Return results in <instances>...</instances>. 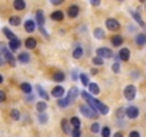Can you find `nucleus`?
<instances>
[{
	"mask_svg": "<svg viewBox=\"0 0 146 137\" xmlns=\"http://www.w3.org/2000/svg\"><path fill=\"white\" fill-rule=\"evenodd\" d=\"M96 54H98V57H100V59H110V57H113L112 50H110V49H105V47L98 49V50H96Z\"/></svg>",
	"mask_w": 146,
	"mask_h": 137,
	"instance_id": "4",
	"label": "nucleus"
},
{
	"mask_svg": "<svg viewBox=\"0 0 146 137\" xmlns=\"http://www.w3.org/2000/svg\"><path fill=\"white\" fill-rule=\"evenodd\" d=\"M129 57H130V51H129V49H120L119 50V59L122 60V61H127L129 60Z\"/></svg>",
	"mask_w": 146,
	"mask_h": 137,
	"instance_id": "9",
	"label": "nucleus"
},
{
	"mask_svg": "<svg viewBox=\"0 0 146 137\" xmlns=\"http://www.w3.org/2000/svg\"><path fill=\"white\" fill-rule=\"evenodd\" d=\"M126 116H127L129 119H136V117L139 116V109H137L136 106H129V107L126 109Z\"/></svg>",
	"mask_w": 146,
	"mask_h": 137,
	"instance_id": "7",
	"label": "nucleus"
},
{
	"mask_svg": "<svg viewBox=\"0 0 146 137\" xmlns=\"http://www.w3.org/2000/svg\"><path fill=\"white\" fill-rule=\"evenodd\" d=\"M80 82H82V84H85V86H89V84H90V83H89V76L85 74V73L80 74Z\"/></svg>",
	"mask_w": 146,
	"mask_h": 137,
	"instance_id": "32",
	"label": "nucleus"
},
{
	"mask_svg": "<svg viewBox=\"0 0 146 137\" xmlns=\"http://www.w3.org/2000/svg\"><path fill=\"white\" fill-rule=\"evenodd\" d=\"M93 34H95V37L96 39H105V32L100 29V27H98V29H95V32H93Z\"/></svg>",
	"mask_w": 146,
	"mask_h": 137,
	"instance_id": "29",
	"label": "nucleus"
},
{
	"mask_svg": "<svg viewBox=\"0 0 146 137\" xmlns=\"http://www.w3.org/2000/svg\"><path fill=\"white\" fill-rule=\"evenodd\" d=\"M72 137H82V133H80V128H75L72 131Z\"/></svg>",
	"mask_w": 146,
	"mask_h": 137,
	"instance_id": "39",
	"label": "nucleus"
},
{
	"mask_svg": "<svg viewBox=\"0 0 146 137\" xmlns=\"http://www.w3.org/2000/svg\"><path fill=\"white\" fill-rule=\"evenodd\" d=\"M92 5H93V6H99V5H100V2H98V0H93Z\"/></svg>",
	"mask_w": 146,
	"mask_h": 137,
	"instance_id": "47",
	"label": "nucleus"
},
{
	"mask_svg": "<svg viewBox=\"0 0 146 137\" xmlns=\"http://www.w3.org/2000/svg\"><path fill=\"white\" fill-rule=\"evenodd\" d=\"M78 96H79V90H78L76 87H72V89L67 92V96H66L67 103H69V104H72V101H75Z\"/></svg>",
	"mask_w": 146,
	"mask_h": 137,
	"instance_id": "5",
	"label": "nucleus"
},
{
	"mask_svg": "<svg viewBox=\"0 0 146 137\" xmlns=\"http://www.w3.org/2000/svg\"><path fill=\"white\" fill-rule=\"evenodd\" d=\"M132 16H133V19L139 23V26L145 27V23H143V20H142V17H140V14H139L137 12H132Z\"/></svg>",
	"mask_w": 146,
	"mask_h": 137,
	"instance_id": "28",
	"label": "nucleus"
},
{
	"mask_svg": "<svg viewBox=\"0 0 146 137\" xmlns=\"http://www.w3.org/2000/svg\"><path fill=\"white\" fill-rule=\"evenodd\" d=\"M10 116H12L13 120H19V119H20V113H19V110H15V109L10 111Z\"/></svg>",
	"mask_w": 146,
	"mask_h": 137,
	"instance_id": "35",
	"label": "nucleus"
},
{
	"mask_svg": "<svg viewBox=\"0 0 146 137\" xmlns=\"http://www.w3.org/2000/svg\"><path fill=\"white\" fill-rule=\"evenodd\" d=\"M80 111H82V114H85L86 117H90V119H98V117H99L98 111H96L93 107H90L89 104L80 106Z\"/></svg>",
	"mask_w": 146,
	"mask_h": 137,
	"instance_id": "2",
	"label": "nucleus"
},
{
	"mask_svg": "<svg viewBox=\"0 0 146 137\" xmlns=\"http://www.w3.org/2000/svg\"><path fill=\"white\" fill-rule=\"evenodd\" d=\"M122 43H123V37H122L120 34H116V36L112 37V44H113V47H119V46H122Z\"/></svg>",
	"mask_w": 146,
	"mask_h": 137,
	"instance_id": "13",
	"label": "nucleus"
},
{
	"mask_svg": "<svg viewBox=\"0 0 146 137\" xmlns=\"http://www.w3.org/2000/svg\"><path fill=\"white\" fill-rule=\"evenodd\" d=\"M63 94H64V89H63L62 86H57V87H54V89L52 90V96L56 97V99H60Z\"/></svg>",
	"mask_w": 146,
	"mask_h": 137,
	"instance_id": "10",
	"label": "nucleus"
},
{
	"mask_svg": "<svg viewBox=\"0 0 146 137\" xmlns=\"http://www.w3.org/2000/svg\"><path fill=\"white\" fill-rule=\"evenodd\" d=\"M20 89H22V92L26 93V94H30V93H32V86H30L29 83H22V84H20Z\"/></svg>",
	"mask_w": 146,
	"mask_h": 137,
	"instance_id": "27",
	"label": "nucleus"
},
{
	"mask_svg": "<svg viewBox=\"0 0 146 137\" xmlns=\"http://www.w3.org/2000/svg\"><path fill=\"white\" fill-rule=\"evenodd\" d=\"M37 90H39V96H40V97H43L44 100H49V94L42 89V86H37Z\"/></svg>",
	"mask_w": 146,
	"mask_h": 137,
	"instance_id": "33",
	"label": "nucleus"
},
{
	"mask_svg": "<svg viewBox=\"0 0 146 137\" xmlns=\"http://www.w3.org/2000/svg\"><path fill=\"white\" fill-rule=\"evenodd\" d=\"M9 23H10L12 26H19V24H20V17H19V16H12V17L9 19Z\"/></svg>",
	"mask_w": 146,
	"mask_h": 137,
	"instance_id": "31",
	"label": "nucleus"
},
{
	"mask_svg": "<svg viewBox=\"0 0 146 137\" xmlns=\"http://www.w3.org/2000/svg\"><path fill=\"white\" fill-rule=\"evenodd\" d=\"M7 49H6V46L3 44V43H0V56L2 54H5V51H6Z\"/></svg>",
	"mask_w": 146,
	"mask_h": 137,
	"instance_id": "42",
	"label": "nucleus"
},
{
	"mask_svg": "<svg viewBox=\"0 0 146 137\" xmlns=\"http://www.w3.org/2000/svg\"><path fill=\"white\" fill-rule=\"evenodd\" d=\"M17 60H19L20 63H29L30 56H29L27 53H20V54H19V57H17Z\"/></svg>",
	"mask_w": 146,
	"mask_h": 137,
	"instance_id": "26",
	"label": "nucleus"
},
{
	"mask_svg": "<svg viewBox=\"0 0 146 137\" xmlns=\"http://www.w3.org/2000/svg\"><path fill=\"white\" fill-rule=\"evenodd\" d=\"M36 109H37L39 113H43V111L47 109V103H44V101H39V103L36 104Z\"/></svg>",
	"mask_w": 146,
	"mask_h": 137,
	"instance_id": "30",
	"label": "nucleus"
},
{
	"mask_svg": "<svg viewBox=\"0 0 146 137\" xmlns=\"http://www.w3.org/2000/svg\"><path fill=\"white\" fill-rule=\"evenodd\" d=\"M6 100V94H5V92H2V90H0V103H2V101H5Z\"/></svg>",
	"mask_w": 146,
	"mask_h": 137,
	"instance_id": "43",
	"label": "nucleus"
},
{
	"mask_svg": "<svg viewBox=\"0 0 146 137\" xmlns=\"http://www.w3.org/2000/svg\"><path fill=\"white\" fill-rule=\"evenodd\" d=\"M70 124L73 126V128H80L82 121H80L79 117H72V119H70Z\"/></svg>",
	"mask_w": 146,
	"mask_h": 137,
	"instance_id": "21",
	"label": "nucleus"
},
{
	"mask_svg": "<svg viewBox=\"0 0 146 137\" xmlns=\"http://www.w3.org/2000/svg\"><path fill=\"white\" fill-rule=\"evenodd\" d=\"M3 33H5V36H6V37H7V39H9L10 41L16 39V36H15V33H13L12 30H9L7 27H5V29H3Z\"/></svg>",
	"mask_w": 146,
	"mask_h": 137,
	"instance_id": "24",
	"label": "nucleus"
},
{
	"mask_svg": "<svg viewBox=\"0 0 146 137\" xmlns=\"http://www.w3.org/2000/svg\"><path fill=\"white\" fill-rule=\"evenodd\" d=\"M136 43H137L139 46H145V44H146V34H145V33L136 34Z\"/></svg>",
	"mask_w": 146,
	"mask_h": 137,
	"instance_id": "15",
	"label": "nucleus"
},
{
	"mask_svg": "<svg viewBox=\"0 0 146 137\" xmlns=\"http://www.w3.org/2000/svg\"><path fill=\"white\" fill-rule=\"evenodd\" d=\"M129 137H140V134H139V131H130Z\"/></svg>",
	"mask_w": 146,
	"mask_h": 137,
	"instance_id": "44",
	"label": "nucleus"
},
{
	"mask_svg": "<svg viewBox=\"0 0 146 137\" xmlns=\"http://www.w3.org/2000/svg\"><path fill=\"white\" fill-rule=\"evenodd\" d=\"M39 120H40V123H46L47 121V116L44 113H40L39 114Z\"/></svg>",
	"mask_w": 146,
	"mask_h": 137,
	"instance_id": "40",
	"label": "nucleus"
},
{
	"mask_svg": "<svg viewBox=\"0 0 146 137\" xmlns=\"http://www.w3.org/2000/svg\"><path fill=\"white\" fill-rule=\"evenodd\" d=\"M93 64L102 66V64H103V59H100V57H93Z\"/></svg>",
	"mask_w": 146,
	"mask_h": 137,
	"instance_id": "38",
	"label": "nucleus"
},
{
	"mask_svg": "<svg viewBox=\"0 0 146 137\" xmlns=\"http://www.w3.org/2000/svg\"><path fill=\"white\" fill-rule=\"evenodd\" d=\"M25 44H26V47H27V49H35V47H36V44H37V41H36L33 37H29V39H26Z\"/></svg>",
	"mask_w": 146,
	"mask_h": 137,
	"instance_id": "19",
	"label": "nucleus"
},
{
	"mask_svg": "<svg viewBox=\"0 0 146 137\" xmlns=\"http://www.w3.org/2000/svg\"><path fill=\"white\" fill-rule=\"evenodd\" d=\"M0 64H3V60H0Z\"/></svg>",
	"mask_w": 146,
	"mask_h": 137,
	"instance_id": "50",
	"label": "nucleus"
},
{
	"mask_svg": "<svg viewBox=\"0 0 146 137\" xmlns=\"http://www.w3.org/2000/svg\"><path fill=\"white\" fill-rule=\"evenodd\" d=\"M122 113H123V109H120V110L117 111V117H123V114H122Z\"/></svg>",
	"mask_w": 146,
	"mask_h": 137,
	"instance_id": "46",
	"label": "nucleus"
},
{
	"mask_svg": "<svg viewBox=\"0 0 146 137\" xmlns=\"http://www.w3.org/2000/svg\"><path fill=\"white\" fill-rule=\"evenodd\" d=\"M13 6H15V9H16V10H23V9L26 7V3L23 2V0H15Z\"/></svg>",
	"mask_w": 146,
	"mask_h": 137,
	"instance_id": "22",
	"label": "nucleus"
},
{
	"mask_svg": "<svg viewBox=\"0 0 146 137\" xmlns=\"http://www.w3.org/2000/svg\"><path fill=\"white\" fill-rule=\"evenodd\" d=\"M57 106H59V107H62V109H64V107H67V106H69V103H67V100H66V99H59Z\"/></svg>",
	"mask_w": 146,
	"mask_h": 137,
	"instance_id": "34",
	"label": "nucleus"
},
{
	"mask_svg": "<svg viewBox=\"0 0 146 137\" xmlns=\"http://www.w3.org/2000/svg\"><path fill=\"white\" fill-rule=\"evenodd\" d=\"M35 29H36V24H35L33 20H27V22L25 23V30H26L27 33H33Z\"/></svg>",
	"mask_w": 146,
	"mask_h": 137,
	"instance_id": "12",
	"label": "nucleus"
},
{
	"mask_svg": "<svg viewBox=\"0 0 146 137\" xmlns=\"http://www.w3.org/2000/svg\"><path fill=\"white\" fill-rule=\"evenodd\" d=\"M52 3L53 5H60V3H63V0H52Z\"/></svg>",
	"mask_w": 146,
	"mask_h": 137,
	"instance_id": "45",
	"label": "nucleus"
},
{
	"mask_svg": "<svg viewBox=\"0 0 146 137\" xmlns=\"http://www.w3.org/2000/svg\"><path fill=\"white\" fill-rule=\"evenodd\" d=\"M79 6H76V5H73V6H70L69 9H67V16L69 17H72V19H75V17H78L79 16Z\"/></svg>",
	"mask_w": 146,
	"mask_h": 137,
	"instance_id": "8",
	"label": "nucleus"
},
{
	"mask_svg": "<svg viewBox=\"0 0 146 137\" xmlns=\"http://www.w3.org/2000/svg\"><path fill=\"white\" fill-rule=\"evenodd\" d=\"M123 94H125V97L127 99V100H133L135 97H136V87L133 86V84H129V86H126L125 87V90H123Z\"/></svg>",
	"mask_w": 146,
	"mask_h": 137,
	"instance_id": "3",
	"label": "nucleus"
},
{
	"mask_svg": "<svg viewBox=\"0 0 146 137\" xmlns=\"http://www.w3.org/2000/svg\"><path fill=\"white\" fill-rule=\"evenodd\" d=\"M112 70H113L115 73H119V72H120V66H119V63H115V64L112 66Z\"/></svg>",
	"mask_w": 146,
	"mask_h": 137,
	"instance_id": "41",
	"label": "nucleus"
},
{
	"mask_svg": "<svg viewBox=\"0 0 146 137\" xmlns=\"http://www.w3.org/2000/svg\"><path fill=\"white\" fill-rule=\"evenodd\" d=\"M90 130H92V133H98V131H100V124H99V123H93L92 127H90Z\"/></svg>",
	"mask_w": 146,
	"mask_h": 137,
	"instance_id": "36",
	"label": "nucleus"
},
{
	"mask_svg": "<svg viewBox=\"0 0 146 137\" xmlns=\"http://www.w3.org/2000/svg\"><path fill=\"white\" fill-rule=\"evenodd\" d=\"M53 80L57 82V83L64 82V73H63V72H56V73L53 74Z\"/></svg>",
	"mask_w": 146,
	"mask_h": 137,
	"instance_id": "17",
	"label": "nucleus"
},
{
	"mask_svg": "<svg viewBox=\"0 0 146 137\" xmlns=\"http://www.w3.org/2000/svg\"><path fill=\"white\" fill-rule=\"evenodd\" d=\"M9 47H10V50H17V49L20 47V40H19V39L12 40V41L9 43Z\"/></svg>",
	"mask_w": 146,
	"mask_h": 137,
	"instance_id": "25",
	"label": "nucleus"
},
{
	"mask_svg": "<svg viewBox=\"0 0 146 137\" xmlns=\"http://www.w3.org/2000/svg\"><path fill=\"white\" fill-rule=\"evenodd\" d=\"M102 137H110V128L109 127H103L102 128Z\"/></svg>",
	"mask_w": 146,
	"mask_h": 137,
	"instance_id": "37",
	"label": "nucleus"
},
{
	"mask_svg": "<svg viewBox=\"0 0 146 137\" xmlns=\"http://www.w3.org/2000/svg\"><path fill=\"white\" fill-rule=\"evenodd\" d=\"M82 56H83V49L80 46H78L75 50H73V57H75V59H80Z\"/></svg>",
	"mask_w": 146,
	"mask_h": 137,
	"instance_id": "23",
	"label": "nucleus"
},
{
	"mask_svg": "<svg viewBox=\"0 0 146 137\" xmlns=\"http://www.w3.org/2000/svg\"><path fill=\"white\" fill-rule=\"evenodd\" d=\"M88 87H89L90 94H99V93H100V89H99V86H98L96 83H90Z\"/></svg>",
	"mask_w": 146,
	"mask_h": 137,
	"instance_id": "18",
	"label": "nucleus"
},
{
	"mask_svg": "<svg viewBox=\"0 0 146 137\" xmlns=\"http://www.w3.org/2000/svg\"><path fill=\"white\" fill-rule=\"evenodd\" d=\"M106 27L110 30V32H117L120 29V24L116 19H108L106 20Z\"/></svg>",
	"mask_w": 146,
	"mask_h": 137,
	"instance_id": "6",
	"label": "nucleus"
},
{
	"mask_svg": "<svg viewBox=\"0 0 146 137\" xmlns=\"http://www.w3.org/2000/svg\"><path fill=\"white\" fill-rule=\"evenodd\" d=\"M69 124H70V121H67L66 119H63V120H62V128H63V131H64L66 134H70V133H72V130H70Z\"/></svg>",
	"mask_w": 146,
	"mask_h": 137,
	"instance_id": "20",
	"label": "nucleus"
},
{
	"mask_svg": "<svg viewBox=\"0 0 146 137\" xmlns=\"http://www.w3.org/2000/svg\"><path fill=\"white\" fill-rule=\"evenodd\" d=\"M36 22H37V24L40 27H43V24H44V14H43L42 10H37L36 12Z\"/></svg>",
	"mask_w": 146,
	"mask_h": 137,
	"instance_id": "11",
	"label": "nucleus"
},
{
	"mask_svg": "<svg viewBox=\"0 0 146 137\" xmlns=\"http://www.w3.org/2000/svg\"><path fill=\"white\" fill-rule=\"evenodd\" d=\"M63 17H64L63 10H56V12H53V13H52V19H53V20L62 22V20H63Z\"/></svg>",
	"mask_w": 146,
	"mask_h": 137,
	"instance_id": "14",
	"label": "nucleus"
},
{
	"mask_svg": "<svg viewBox=\"0 0 146 137\" xmlns=\"http://www.w3.org/2000/svg\"><path fill=\"white\" fill-rule=\"evenodd\" d=\"M80 94H82V97L88 101V104H89L90 107H93L98 113H102V114H108V113H109V107H108V106H105L102 101L96 100L90 93H88V92H82Z\"/></svg>",
	"mask_w": 146,
	"mask_h": 137,
	"instance_id": "1",
	"label": "nucleus"
},
{
	"mask_svg": "<svg viewBox=\"0 0 146 137\" xmlns=\"http://www.w3.org/2000/svg\"><path fill=\"white\" fill-rule=\"evenodd\" d=\"M113 137H123V134H122V133H115Z\"/></svg>",
	"mask_w": 146,
	"mask_h": 137,
	"instance_id": "48",
	"label": "nucleus"
},
{
	"mask_svg": "<svg viewBox=\"0 0 146 137\" xmlns=\"http://www.w3.org/2000/svg\"><path fill=\"white\" fill-rule=\"evenodd\" d=\"M2 82H3V76H2V74H0V83H2Z\"/></svg>",
	"mask_w": 146,
	"mask_h": 137,
	"instance_id": "49",
	"label": "nucleus"
},
{
	"mask_svg": "<svg viewBox=\"0 0 146 137\" xmlns=\"http://www.w3.org/2000/svg\"><path fill=\"white\" fill-rule=\"evenodd\" d=\"M3 56H5V59H6V61H9V63H10L12 66H15V56L12 54V51H9V50H6Z\"/></svg>",
	"mask_w": 146,
	"mask_h": 137,
	"instance_id": "16",
	"label": "nucleus"
}]
</instances>
